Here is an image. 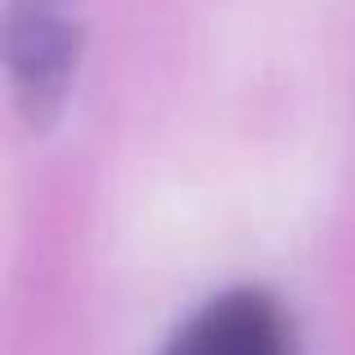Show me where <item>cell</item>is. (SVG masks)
<instances>
[{"label": "cell", "mask_w": 355, "mask_h": 355, "mask_svg": "<svg viewBox=\"0 0 355 355\" xmlns=\"http://www.w3.org/2000/svg\"><path fill=\"white\" fill-rule=\"evenodd\" d=\"M81 59V0H14L5 23V63L14 99L32 121L59 113Z\"/></svg>", "instance_id": "obj_1"}, {"label": "cell", "mask_w": 355, "mask_h": 355, "mask_svg": "<svg viewBox=\"0 0 355 355\" xmlns=\"http://www.w3.org/2000/svg\"><path fill=\"white\" fill-rule=\"evenodd\" d=\"M162 355H302L293 315L261 288L211 297L175 329Z\"/></svg>", "instance_id": "obj_2"}]
</instances>
